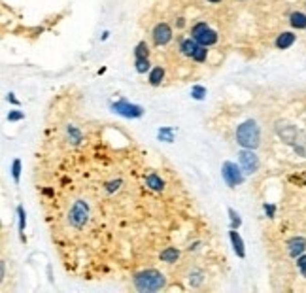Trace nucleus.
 <instances>
[{
	"instance_id": "f257e3e1",
	"label": "nucleus",
	"mask_w": 306,
	"mask_h": 293,
	"mask_svg": "<svg viewBox=\"0 0 306 293\" xmlns=\"http://www.w3.org/2000/svg\"><path fill=\"white\" fill-rule=\"evenodd\" d=\"M259 136H261V131L257 127V123L254 120L244 121L238 129H236V140L242 148H248V150H255L259 146Z\"/></svg>"
},
{
	"instance_id": "f03ea898",
	"label": "nucleus",
	"mask_w": 306,
	"mask_h": 293,
	"mask_svg": "<svg viewBox=\"0 0 306 293\" xmlns=\"http://www.w3.org/2000/svg\"><path fill=\"white\" fill-rule=\"evenodd\" d=\"M164 286V276L159 271H142L135 276V287L142 293L159 291Z\"/></svg>"
},
{
	"instance_id": "7ed1b4c3",
	"label": "nucleus",
	"mask_w": 306,
	"mask_h": 293,
	"mask_svg": "<svg viewBox=\"0 0 306 293\" xmlns=\"http://www.w3.org/2000/svg\"><path fill=\"white\" fill-rule=\"evenodd\" d=\"M87 218H89V204L83 203V201H76L74 206L70 208V214H68L70 225L74 229H82L87 223Z\"/></svg>"
},
{
	"instance_id": "20e7f679",
	"label": "nucleus",
	"mask_w": 306,
	"mask_h": 293,
	"mask_svg": "<svg viewBox=\"0 0 306 293\" xmlns=\"http://www.w3.org/2000/svg\"><path fill=\"white\" fill-rule=\"evenodd\" d=\"M193 38L202 45H212L217 42V34L212 29H208L206 23H197L193 27Z\"/></svg>"
},
{
	"instance_id": "39448f33",
	"label": "nucleus",
	"mask_w": 306,
	"mask_h": 293,
	"mask_svg": "<svg viewBox=\"0 0 306 293\" xmlns=\"http://www.w3.org/2000/svg\"><path fill=\"white\" fill-rule=\"evenodd\" d=\"M221 176H223V180L227 182L229 188H236V186H240V184L244 182V174L240 172L238 166L234 165V163H231V161H227L223 165Z\"/></svg>"
},
{
	"instance_id": "423d86ee",
	"label": "nucleus",
	"mask_w": 306,
	"mask_h": 293,
	"mask_svg": "<svg viewBox=\"0 0 306 293\" xmlns=\"http://www.w3.org/2000/svg\"><path fill=\"white\" fill-rule=\"evenodd\" d=\"M112 110L113 112H117L119 115H125V118H140L144 112L140 106L129 104L127 100H117V102H113Z\"/></svg>"
},
{
	"instance_id": "0eeeda50",
	"label": "nucleus",
	"mask_w": 306,
	"mask_h": 293,
	"mask_svg": "<svg viewBox=\"0 0 306 293\" xmlns=\"http://www.w3.org/2000/svg\"><path fill=\"white\" fill-rule=\"evenodd\" d=\"M240 165H242V168L246 170L248 174H254L257 168H259V159H257V155H255L252 150H242L240 151Z\"/></svg>"
},
{
	"instance_id": "6e6552de",
	"label": "nucleus",
	"mask_w": 306,
	"mask_h": 293,
	"mask_svg": "<svg viewBox=\"0 0 306 293\" xmlns=\"http://www.w3.org/2000/svg\"><path fill=\"white\" fill-rule=\"evenodd\" d=\"M172 38V30L166 23H159L155 29H153V42L157 45H164L168 44Z\"/></svg>"
},
{
	"instance_id": "1a4fd4ad",
	"label": "nucleus",
	"mask_w": 306,
	"mask_h": 293,
	"mask_svg": "<svg viewBox=\"0 0 306 293\" xmlns=\"http://www.w3.org/2000/svg\"><path fill=\"white\" fill-rule=\"evenodd\" d=\"M278 135L284 142L291 144V146H297L299 144V131L291 125H278Z\"/></svg>"
},
{
	"instance_id": "9d476101",
	"label": "nucleus",
	"mask_w": 306,
	"mask_h": 293,
	"mask_svg": "<svg viewBox=\"0 0 306 293\" xmlns=\"http://www.w3.org/2000/svg\"><path fill=\"white\" fill-rule=\"evenodd\" d=\"M287 250H289V256L291 257L302 256L306 250V239H302V237H295V239H291V241L287 242Z\"/></svg>"
},
{
	"instance_id": "9b49d317",
	"label": "nucleus",
	"mask_w": 306,
	"mask_h": 293,
	"mask_svg": "<svg viewBox=\"0 0 306 293\" xmlns=\"http://www.w3.org/2000/svg\"><path fill=\"white\" fill-rule=\"evenodd\" d=\"M229 237H231V244H232V248H234V252H236V256L246 257V252H244V242H242V239H240V235L236 233L234 229H231V231H229Z\"/></svg>"
},
{
	"instance_id": "f8f14e48",
	"label": "nucleus",
	"mask_w": 306,
	"mask_h": 293,
	"mask_svg": "<svg viewBox=\"0 0 306 293\" xmlns=\"http://www.w3.org/2000/svg\"><path fill=\"white\" fill-rule=\"evenodd\" d=\"M199 47H201V45H199V42H197L195 38H187V40L181 42V53L187 55V57H193L195 53L199 51Z\"/></svg>"
},
{
	"instance_id": "ddd939ff",
	"label": "nucleus",
	"mask_w": 306,
	"mask_h": 293,
	"mask_svg": "<svg viewBox=\"0 0 306 293\" xmlns=\"http://www.w3.org/2000/svg\"><path fill=\"white\" fill-rule=\"evenodd\" d=\"M293 42H295V34H293V32H284V34L278 36L276 47H280V49H287Z\"/></svg>"
},
{
	"instance_id": "4468645a",
	"label": "nucleus",
	"mask_w": 306,
	"mask_h": 293,
	"mask_svg": "<svg viewBox=\"0 0 306 293\" xmlns=\"http://www.w3.org/2000/svg\"><path fill=\"white\" fill-rule=\"evenodd\" d=\"M146 184H148V188H151L153 191H161L163 189V180L157 176V174H148L146 176Z\"/></svg>"
},
{
	"instance_id": "2eb2a0df",
	"label": "nucleus",
	"mask_w": 306,
	"mask_h": 293,
	"mask_svg": "<svg viewBox=\"0 0 306 293\" xmlns=\"http://www.w3.org/2000/svg\"><path fill=\"white\" fill-rule=\"evenodd\" d=\"M178 250L176 248H166L164 252H161V259L166 261V263H176V259H178Z\"/></svg>"
},
{
	"instance_id": "dca6fc26",
	"label": "nucleus",
	"mask_w": 306,
	"mask_h": 293,
	"mask_svg": "<svg viewBox=\"0 0 306 293\" xmlns=\"http://www.w3.org/2000/svg\"><path fill=\"white\" fill-rule=\"evenodd\" d=\"M291 25L295 29H306V15L300 14V12L291 14Z\"/></svg>"
},
{
	"instance_id": "f3484780",
	"label": "nucleus",
	"mask_w": 306,
	"mask_h": 293,
	"mask_svg": "<svg viewBox=\"0 0 306 293\" xmlns=\"http://www.w3.org/2000/svg\"><path fill=\"white\" fill-rule=\"evenodd\" d=\"M163 76H164V70L161 67H155L151 70L150 74V83L151 85H159V83L163 82Z\"/></svg>"
},
{
	"instance_id": "a211bd4d",
	"label": "nucleus",
	"mask_w": 306,
	"mask_h": 293,
	"mask_svg": "<svg viewBox=\"0 0 306 293\" xmlns=\"http://www.w3.org/2000/svg\"><path fill=\"white\" fill-rule=\"evenodd\" d=\"M159 138L164 140V142H174V131L172 127H163L159 131Z\"/></svg>"
},
{
	"instance_id": "6ab92c4d",
	"label": "nucleus",
	"mask_w": 306,
	"mask_h": 293,
	"mask_svg": "<svg viewBox=\"0 0 306 293\" xmlns=\"http://www.w3.org/2000/svg\"><path fill=\"white\" fill-rule=\"evenodd\" d=\"M148 51H150V49H148V44H146V42H140L135 49L136 59H148Z\"/></svg>"
},
{
	"instance_id": "aec40b11",
	"label": "nucleus",
	"mask_w": 306,
	"mask_h": 293,
	"mask_svg": "<svg viewBox=\"0 0 306 293\" xmlns=\"http://www.w3.org/2000/svg\"><path fill=\"white\" fill-rule=\"evenodd\" d=\"M191 97L197 98V100H202V98L206 97V89L201 87V85H195L193 89H191Z\"/></svg>"
},
{
	"instance_id": "412c9836",
	"label": "nucleus",
	"mask_w": 306,
	"mask_h": 293,
	"mask_svg": "<svg viewBox=\"0 0 306 293\" xmlns=\"http://www.w3.org/2000/svg\"><path fill=\"white\" fill-rule=\"evenodd\" d=\"M12 176L15 182H19V176H21V161L19 159H15L14 165H12Z\"/></svg>"
},
{
	"instance_id": "4be33fe9",
	"label": "nucleus",
	"mask_w": 306,
	"mask_h": 293,
	"mask_svg": "<svg viewBox=\"0 0 306 293\" xmlns=\"http://www.w3.org/2000/svg\"><path fill=\"white\" fill-rule=\"evenodd\" d=\"M148 68H150V63H148V59H136V72L144 74Z\"/></svg>"
},
{
	"instance_id": "5701e85b",
	"label": "nucleus",
	"mask_w": 306,
	"mask_h": 293,
	"mask_svg": "<svg viewBox=\"0 0 306 293\" xmlns=\"http://www.w3.org/2000/svg\"><path fill=\"white\" fill-rule=\"evenodd\" d=\"M229 216H231V223H232V229L236 227L238 229L240 227V223H242V219H240V216L236 214V212L232 210V208H229Z\"/></svg>"
},
{
	"instance_id": "b1692460",
	"label": "nucleus",
	"mask_w": 306,
	"mask_h": 293,
	"mask_svg": "<svg viewBox=\"0 0 306 293\" xmlns=\"http://www.w3.org/2000/svg\"><path fill=\"white\" fill-rule=\"evenodd\" d=\"M17 214H19V233L25 231V223H27V219H25V210H23V206H17Z\"/></svg>"
},
{
	"instance_id": "393cba45",
	"label": "nucleus",
	"mask_w": 306,
	"mask_h": 293,
	"mask_svg": "<svg viewBox=\"0 0 306 293\" xmlns=\"http://www.w3.org/2000/svg\"><path fill=\"white\" fill-rule=\"evenodd\" d=\"M193 59L197 61V63H202V61L206 59V49H204V47H199V51L193 55Z\"/></svg>"
},
{
	"instance_id": "a878e982",
	"label": "nucleus",
	"mask_w": 306,
	"mask_h": 293,
	"mask_svg": "<svg viewBox=\"0 0 306 293\" xmlns=\"http://www.w3.org/2000/svg\"><path fill=\"white\" fill-rule=\"evenodd\" d=\"M297 265H299L300 272H302V276H306V256H299L297 257Z\"/></svg>"
},
{
	"instance_id": "bb28decb",
	"label": "nucleus",
	"mask_w": 306,
	"mask_h": 293,
	"mask_svg": "<svg viewBox=\"0 0 306 293\" xmlns=\"http://www.w3.org/2000/svg\"><path fill=\"white\" fill-rule=\"evenodd\" d=\"M23 118H25V113L17 112V110H14V112L8 115V120H10V121H19V120H23Z\"/></svg>"
},
{
	"instance_id": "cd10ccee",
	"label": "nucleus",
	"mask_w": 306,
	"mask_h": 293,
	"mask_svg": "<svg viewBox=\"0 0 306 293\" xmlns=\"http://www.w3.org/2000/svg\"><path fill=\"white\" fill-rule=\"evenodd\" d=\"M201 282H202V274H201V272H195V274H193V282H191V284H193V286H199Z\"/></svg>"
},
{
	"instance_id": "c85d7f7f",
	"label": "nucleus",
	"mask_w": 306,
	"mask_h": 293,
	"mask_svg": "<svg viewBox=\"0 0 306 293\" xmlns=\"http://www.w3.org/2000/svg\"><path fill=\"white\" fill-rule=\"evenodd\" d=\"M274 210H276V208H274L272 204H265V212L269 214V218H274Z\"/></svg>"
},
{
	"instance_id": "c756f323",
	"label": "nucleus",
	"mask_w": 306,
	"mask_h": 293,
	"mask_svg": "<svg viewBox=\"0 0 306 293\" xmlns=\"http://www.w3.org/2000/svg\"><path fill=\"white\" fill-rule=\"evenodd\" d=\"M208 2H221V0H208Z\"/></svg>"
}]
</instances>
